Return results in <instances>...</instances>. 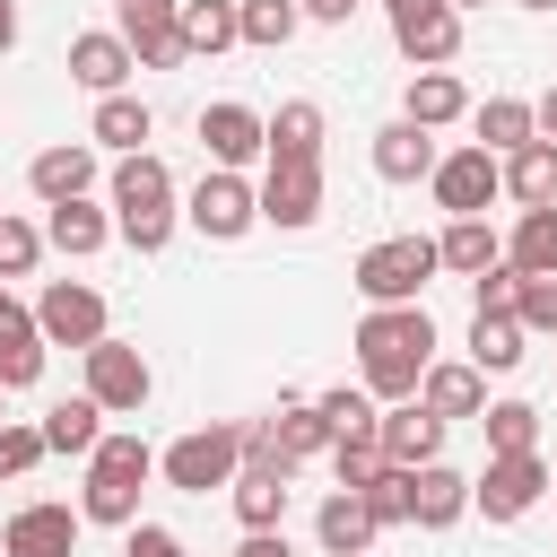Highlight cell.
Listing matches in <instances>:
<instances>
[{
  "mask_svg": "<svg viewBox=\"0 0 557 557\" xmlns=\"http://www.w3.org/2000/svg\"><path fill=\"white\" fill-rule=\"evenodd\" d=\"M357 348H366V383H374V392H418V366H426V348H435V322L383 305V313L357 331Z\"/></svg>",
  "mask_w": 557,
  "mask_h": 557,
  "instance_id": "obj_1",
  "label": "cell"
},
{
  "mask_svg": "<svg viewBox=\"0 0 557 557\" xmlns=\"http://www.w3.org/2000/svg\"><path fill=\"white\" fill-rule=\"evenodd\" d=\"M113 200H122V235L139 244V252H157L165 244V226H174V183H165V165L157 157H131L122 174H113Z\"/></svg>",
  "mask_w": 557,
  "mask_h": 557,
  "instance_id": "obj_2",
  "label": "cell"
},
{
  "mask_svg": "<svg viewBox=\"0 0 557 557\" xmlns=\"http://www.w3.org/2000/svg\"><path fill=\"white\" fill-rule=\"evenodd\" d=\"M426 270H435V244H426V235H392V244H374V252L357 261V287H366L374 305H400V296H418Z\"/></svg>",
  "mask_w": 557,
  "mask_h": 557,
  "instance_id": "obj_3",
  "label": "cell"
},
{
  "mask_svg": "<svg viewBox=\"0 0 557 557\" xmlns=\"http://www.w3.org/2000/svg\"><path fill=\"white\" fill-rule=\"evenodd\" d=\"M235 453H244V435H226V426H209V435H183V444L165 453V479H174V487H191V496H209V487H226Z\"/></svg>",
  "mask_w": 557,
  "mask_h": 557,
  "instance_id": "obj_4",
  "label": "cell"
},
{
  "mask_svg": "<svg viewBox=\"0 0 557 557\" xmlns=\"http://www.w3.org/2000/svg\"><path fill=\"white\" fill-rule=\"evenodd\" d=\"M139 479H148V453H139V444H96V487H87V513H96V522H131Z\"/></svg>",
  "mask_w": 557,
  "mask_h": 557,
  "instance_id": "obj_5",
  "label": "cell"
},
{
  "mask_svg": "<svg viewBox=\"0 0 557 557\" xmlns=\"http://www.w3.org/2000/svg\"><path fill=\"white\" fill-rule=\"evenodd\" d=\"M392 35H400V52H409V61H444L461 26H453V9H444V0H400V9H392Z\"/></svg>",
  "mask_w": 557,
  "mask_h": 557,
  "instance_id": "obj_6",
  "label": "cell"
},
{
  "mask_svg": "<svg viewBox=\"0 0 557 557\" xmlns=\"http://www.w3.org/2000/svg\"><path fill=\"white\" fill-rule=\"evenodd\" d=\"M87 366H96V409H139V400H148V366H139L131 348L96 339V348H87Z\"/></svg>",
  "mask_w": 557,
  "mask_h": 557,
  "instance_id": "obj_7",
  "label": "cell"
},
{
  "mask_svg": "<svg viewBox=\"0 0 557 557\" xmlns=\"http://www.w3.org/2000/svg\"><path fill=\"white\" fill-rule=\"evenodd\" d=\"M70 548H78V513L61 505H26L9 522V557H70Z\"/></svg>",
  "mask_w": 557,
  "mask_h": 557,
  "instance_id": "obj_8",
  "label": "cell"
},
{
  "mask_svg": "<svg viewBox=\"0 0 557 557\" xmlns=\"http://www.w3.org/2000/svg\"><path fill=\"white\" fill-rule=\"evenodd\" d=\"M191 226H200V235H244V226H252V191H244L235 174H209V183L191 191Z\"/></svg>",
  "mask_w": 557,
  "mask_h": 557,
  "instance_id": "obj_9",
  "label": "cell"
},
{
  "mask_svg": "<svg viewBox=\"0 0 557 557\" xmlns=\"http://www.w3.org/2000/svg\"><path fill=\"white\" fill-rule=\"evenodd\" d=\"M487 191H496V165H487V148H470V157L435 165V200H444V209L479 218V209H487Z\"/></svg>",
  "mask_w": 557,
  "mask_h": 557,
  "instance_id": "obj_10",
  "label": "cell"
},
{
  "mask_svg": "<svg viewBox=\"0 0 557 557\" xmlns=\"http://www.w3.org/2000/svg\"><path fill=\"white\" fill-rule=\"evenodd\" d=\"M531 496H540V461H531V453H505V461L487 470V487H479L487 522H513V513H522Z\"/></svg>",
  "mask_w": 557,
  "mask_h": 557,
  "instance_id": "obj_11",
  "label": "cell"
},
{
  "mask_svg": "<svg viewBox=\"0 0 557 557\" xmlns=\"http://www.w3.org/2000/svg\"><path fill=\"white\" fill-rule=\"evenodd\" d=\"M44 331H52V339L96 348V339H104V305H96L87 287H52V296H44Z\"/></svg>",
  "mask_w": 557,
  "mask_h": 557,
  "instance_id": "obj_12",
  "label": "cell"
},
{
  "mask_svg": "<svg viewBox=\"0 0 557 557\" xmlns=\"http://www.w3.org/2000/svg\"><path fill=\"white\" fill-rule=\"evenodd\" d=\"M374 444H383L400 470H418V461H435V444H444V418H435V409H400L392 426H374Z\"/></svg>",
  "mask_w": 557,
  "mask_h": 557,
  "instance_id": "obj_13",
  "label": "cell"
},
{
  "mask_svg": "<svg viewBox=\"0 0 557 557\" xmlns=\"http://www.w3.org/2000/svg\"><path fill=\"white\" fill-rule=\"evenodd\" d=\"M200 139H209L218 165H244V157L261 148V122H252L244 104H209V113H200Z\"/></svg>",
  "mask_w": 557,
  "mask_h": 557,
  "instance_id": "obj_14",
  "label": "cell"
},
{
  "mask_svg": "<svg viewBox=\"0 0 557 557\" xmlns=\"http://www.w3.org/2000/svg\"><path fill=\"white\" fill-rule=\"evenodd\" d=\"M35 374H44V348H35L26 313L0 305V392H17V383H35Z\"/></svg>",
  "mask_w": 557,
  "mask_h": 557,
  "instance_id": "obj_15",
  "label": "cell"
},
{
  "mask_svg": "<svg viewBox=\"0 0 557 557\" xmlns=\"http://www.w3.org/2000/svg\"><path fill=\"white\" fill-rule=\"evenodd\" d=\"M374 165H383L392 183H409V174H426V165H435V148H426V122H392V131L374 139Z\"/></svg>",
  "mask_w": 557,
  "mask_h": 557,
  "instance_id": "obj_16",
  "label": "cell"
},
{
  "mask_svg": "<svg viewBox=\"0 0 557 557\" xmlns=\"http://www.w3.org/2000/svg\"><path fill=\"white\" fill-rule=\"evenodd\" d=\"M122 35H131L148 61H174V52H183V35H174L165 0H122Z\"/></svg>",
  "mask_w": 557,
  "mask_h": 557,
  "instance_id": "obj_17",
  "label": "cell"
},
{
  "mask_svg": "<svg viewBox=\"0 0 557 557\" xmlns=\"http://www.w3.org/2000/svg\"><path fill=\"white\" fill-rule=\"evenodd\" d=\"M87 174H96L87 148H44V157H35V191H44V200H78Z\"/></svg>",
  "mask_w": 557,
  "mask_h": 557,
  "instance_id": "obj_18",
  "label": "cell"
},
{
  "mask_svg": "<svg viewBox=\"0 0 557 557\" xmlns=\"http://www.w3.org/2000/svg\"><path fill=\"white\" fill-rule=\"evenodd\" d=\"M278 226H305L313 218V157H287L278 165V183H270V200H261Z\"/></svg>",
  "mask_w": 557,
  "mask_h": 557,
  "instance_id": "obj_19",
  "label": "cell"
},
{
  "mask_svg": "<svg viewBox=\"0 0 557 557\" xmlns=\"http://www.w3.org/2000/svg\"><path fill=\"white\" fill-rule=\"evenodd\" d=\"M461 505H470V487H461L453 470H435V461H426V470L409 479V513H418V522H453Z\"/></svg>",
  "mask_w": 557,
  "mask_h": 557,
  "instance_id": "obj_20",
  "label": "cell"
},
{
  "mask_svg": "<svg viewBox=\"0 0 557 557\" xmlns=\"http://www.w3.org/2000/svg\"><path fill=\"white\" fill-rule=\"evenodd\" d=\"M366 540H374V505H366V496H331V505H322V548L357 557Z\"/></svg>",
  "mask_w": 557,
  "mask_h": 557,
  "instance_id": "obj_21",
  "label": "cell"
},
{
  "mask_svg": "<svg viewBox=\"0 0 557 557\" xmlns=\"http://www.w3.org/2000/svg\"><path fill=\"white\" fill-rule=\"evenodd\" d=\"M513 270H531V278L557 270V200H540V209L522 218V235H513Z\"/></svg>",
  "mask_w": 557,
  "mask_h": 557,
  "instance_id": "obj_22",
  "label": "cell"
},
{
  "mask_svg": "<svg viewBox=\"0 0 557 557\" xmlns=\"http://www.w3.org/2000/svg\"><path fill=\"white\" fill-rule=\"evenodd\" d=\"M505 183H513V200H531V209L557 200V148H548V139H522V157H513Z\"/></svg>",
  "mask_w": 557,
  "mask_h": 557,
  "instance_id": "obj_23",
  "label": "cell"
},
{
  "mask_svg": "<svg viewBox=\"0 0 557 557\" xmlns=\"http://www.w3.org/2000/svg\"><path fill=\"white\" fill-rule=\"evenodd\" d=\"M435 261H453V270H470V278H479V270H496V235H487L479 218H453V235L435 244Z\"/></svg>",
  "mask_w": 557,
  "mask_h": 557,
  "instance_id": "obj_24",
  "label": "cell"
},
{
  "mask_svg": "<svg viewBox=\"0 0 557 557\" xmlns=\"http://www.w3.org/2000/svg\"><path fill=\"white\" fill-rule=\"evenodd\" d=\"M44 453H96V400H61L44 418Z\"/></svg>",
  "mask_w": 557,
  "mask_h": 557,
  "instance_id": "obj_25",
  "label": "cell"
},
{
  "mask_svg": "<svg viewBox=\"0 0 557 557\" xmlns=\"http://www.w3.org/2000/svg\"><path fill=\"white\" fill-rule=\"evenodd\" d=\"M70 70H78L87 87H113V78L131 70V52H122L113 35H78V44H70Z\"/></svg>",
  "mask_w": 557,
  "mask_h": 557,
  "instance_id": "obj_26",
  "label": "cell"
},
{
  "mask_svg": "<svg viewBox=\"0 0 557 557\" xmlns=\"http://www.w3.org/2000/svg\"><path fill=\"white\" fill-rule=\"evenodd\" d=\"M470 348H479V366H513V357H522V331H513V313H505V305H479V331H470Z\"/></svg>",
  "mask_w": 557,
  "mask_h": 557,
  "instance_id": "obj_27",
  "label": "cell"
},
{
  "mask_svg": "<svg viewBox=\"0 0 557 557\" xmlns=\"http://www.w3.org/2000/svg\"><path fill=\"white\" fill-rule=\"evenodd\" d=\"M426 409H435V418H470V409H479V374H470V366L426 374Z\"/></svg>",
  "mask_w": 557,
  "mask_h": 557,
  "instance_id": "obj_28",
  "label": "cell"
},
{
  "mask_svg": "<svg viewBox=\"0 0 557 557\" xmlns=\"http://www.w3.org/2000/svg\"><path fill=\"white\" fill-rule=\"evenodd\" d=\"M322 435H331V418H322V409H287V418H278V435H270V453H278V461L296 470V461H305V453H313Z\"/></svg>",
  "mask_w": 557,
  "mask_h": 557,
  "instance_id": "obj_29",
  "label": "cell"
},
{
  "mask_svg": "<svg viewBox=\"0 0 557 557\" xmlns=\"http://www.w3.org/2000/svg\"><path fill=\"white\" fill-rule=\"evenodd\" d=\"M453 113H461V87H453L444 70L409 78V122H453Z\"/></svg>",
  "mask_w": 557,
  "mask_h": 557,
  "instance_id": "obj_30",
  "label": "cell"
},
{
  "mask_svg": "<svg viewBox=\"0 0 557 557\" xmlns=\"http://www.w3.org/2000/svg\"><path fill=\"white\" fill-rule=\"evenodd\" d=\"M96 139H113V148H139V139H148V104H131V96H104V104H96Z\"/></svg>",
  "mask_w": 557,
  "mask_h": 557,
  "instance_id": "obj_31",
  "label": "cell"
},
{
  "mask_svg": "<svg viewBox=\"0 0 557 557\" xmlns=\"http://www.w3.org/2000/svg\"><path fill=\"white\" fill-rule=\"evenodd\" d=\"M52 244H61V252H96V244H104V218L78 209V200H52Z\"/></svg>",
  "mask_w": 557,
  "mask_h": 557,
  "instance_id": "obj_32",
  "label": "cell"
},
{
  "mask_svg": "<svg viewBox=\"0 0 557 557\" xmlns=\"http://www.w3.org/2000/svg\"><path fill=\"white\" fill-rule=\"evenodd\" d=\"M235 35H252V44H287V35H296V0H244Z\"/></svg>",
  "mask_w": 557,
  "mask_h": 557,
  "instance_id": "obj_33",
  "label": "cell"
},
{
  "mask_svg": "<svg viewBox=\"0 0 557 557\" xmlns=\"http://www.w3.org/2000/svg\"><path fill=\"white\" fill-rule=\"evenodd\" d=\"M226 35H235V9H218V0L183 9V44H226Z\"/></svg>",
  "mask_w": 557,
  "mask_h": 557,
  "instance_id": "obj_34",
  "label": "cell"
},
{
  "mask_svg": "<svg viewBox=\"0 0 557 557\" xmlns=\"http://www.w3.org/2000/svg\"><path fill=\"white\" fill-rule=\"evenodd\" d=\"M313 131H322V113H313V104H287L270 139H278V157H313Z\"/></svg>",
  "mask_w": 557,
  "mask_h": 557,
  "instance_id": "obj_35",
  "label": "cell"
},
{
  "mask_svg": "<svg viewBox=\"0 0 557 557\" xmlns=\"http://www.w3.org/2000/svg\"><path fill=\"white\" fill-rule=\"evenodd\" d=\"M322 418H331V435H339V444H348V435H374V409H366L357 392H331V400H322Z\"/></svg>",
  "mask_w": 557,
  "mask_h": 557,
  "instance_id": "obj_36",
  "label": "cell"
},
{
  "mask_svg": "<svg viewBox=\"0 0 557 557\" xmlns=\"http://www.w3.org/2000/svg\"><path fill=\"white\" fill-rule=\"evenodd\" d=\"M479 131H487L496 148H522V139H531V113H522V104H487V113H479Z\"/></svg>",
  "mask_w": 557,
  "mask_h": 557,
  "instance_id": "obj_37",
  "label": "cell"
},
{
  "mask_svg": "<svg viewBox=\"0 0 557 557\" xmlns=\"http://www.w3.org/2000/svg\"><path fill=\"white\" fill-rule=\"evenodd\" d=\"M487 435H496L505 453H531V409H522V400H505V409H487Z\"/></svg>",
  "mask_w": 557,
  "mask_h": 557,
  "instance_id": "obj_38",
  "label": "cell"
},
{
  "mask_svg": "<svg viewBox=\"0 0 557 557\" xmlns=\"http://www.w3.org/2000/svg\"><path fill=\"white\" fill-rule=\"evenodd\" d=\"M522 322L557 331V278H531V287H522Z\"/></svg>",
  "mask_w": 557,
  "mask_h": 557,
  "instance_id": "obj_39",
  "label": "cell"
},
{
  "mask_svg": "<svg viewBox=\"0 0 557 557\" xmlns=\"http://www.w3.org/2000/svg\"><path fill=\"white\" fill-rule=\"evenodd\" d=\"M26 261H35V235H26V226H9V218H0V270H26Z\"/></svg>",
  "mask_w": 557,
  "mask_h": 557,
  "instance_id": "obj_40",
  "label": "cell"
},
{
  "mask_svg": "<svg viewBox=\"0 0 557 557\" xmlns=\"http://www.w3.org/2000/svg\"><path fill=\"white\" fill-rule=\"evenodd\" d=\"M44 453V435H17V426H0V470H26Z\"/></svg>",
  "mask_w": 557,
  "mask_h": 557,
  "instance_id": "obj_41",
  "label": "cell"
},
{
  "mask_svg": "<svg viewBox=\"0 0 557 557\" xmlns=\"http://www.w3.org/2000/svg\"><path fill=\"white\" fill-rule=\"evenodd\" d=\"M122 557H183V540H174V531H131Z\"/></svg>",
  "mask_w": 557,
  "mask_h": 557,
  "instance_id": "obj_42",
  "label": "cell"
},
{
  "mask_svg": "<svg viewBox=\"0 0 557 557\" xmlns=\"http://www.w3.org/2000/svg\"><path fill=\"white\" fill-rule=\"evenodd\" d=\"M235 557H287V540H270V531H252V540H244Z\"/></svg>",
  "mask_w": 557,
  "mask_h": 557,
  "instance_id": "obj_43",
  "label": "cell"
},
{
  "mask_svg": "<svg viewBox=\"0 0 557 557\" xmlns=\"http://www.w3.org/2000/svg\"><path fill=\"white\" fill-rule=\"evenodd\" d=\"M305 9H313V17H348L357 0H305Z\"/></svg>",
  "mask_w": 557,
  "mask_h": 557,
  "instance_id": "obj_44",
  "label": "cell"
},
{
  "mask_svg": "<svg viewBox=\"0 0 557 557\" xmlns=\"http://www.w3.org/2000/svg\"><path fill=\"white\" fill-rule=\"evenodd\" d=\"M9 35H17V17H9V0H0V52H9Z\"/></svg>",
  "mask_w": 557,
  "mask_h": 557,
  "instance_id": "obj_45",
  "label": "cell"
},
{
  "mask_svg": "<svg viewBox=\"0 0 557 557\" xmlns=\"http://www.w3.org/2000/svg\"><path fill=\"white\" fill-rule=\"evenodd\" d=\"M540 122H548V139H557V96H548V104H540Z\"/></svg>",
  "mask_w": 557,
  "mask_h": 557,
  "instance_id": "obj_46",
  "label": "cell"
},
{
  "mask_svg": "<svg viewBox=\"0 0 557 557\" xmlns=\"http://www.w3.org/2000/svg\"><path fill=\"white\" fill-rule=\"evenodd\" d=\"M522 9H548V0H522Z\"/></svg>",
  "mask_w": 557,
  "mask_h": 557,
  "instance_id": "obj_47",
  "label": "cell"
},
{
  "mask_svg": "<svg viewBox=\"0 0 557 557\" xmlns=\"http://www.w3.org/2000/svg\"><path fill=\"white\" fill-rule=\"evenodd\" d=\"M453 9H470V0H453Z\"/></svg>",
  "mask_w": 557,
  "mask_h": 557,
  "instance_id": "obj_48",
  "label": "cell"
},
{
  "mask_svg": "<svg viewBox=\"0 0 557 557\" xmlns=\"http://www.w3.org/2000/svg\"><path fill=\"white\" fill-rule=\"evenodd\" d=\"M0 305H9V296H0Z\"/></svg>",
  "mask_w": 557,
  "mask_h": 557,
  "instance_id": "obj_49",
  "label": "cell"
},
{
  "mask_svg": "<svg viewBox=\"0 0 557 557\" xmlns=\"http://www.w3.org/2000/svg\"><path fill=\"white\" fill-rule=\"evenodd\" d=\"M392 9H400V0H392Z\"/></svg>",
  "mask_w": 557,
  "mask_h": 557,
  "instance_id": "obj_50",
  "label": "cell"
}]
</instances>
